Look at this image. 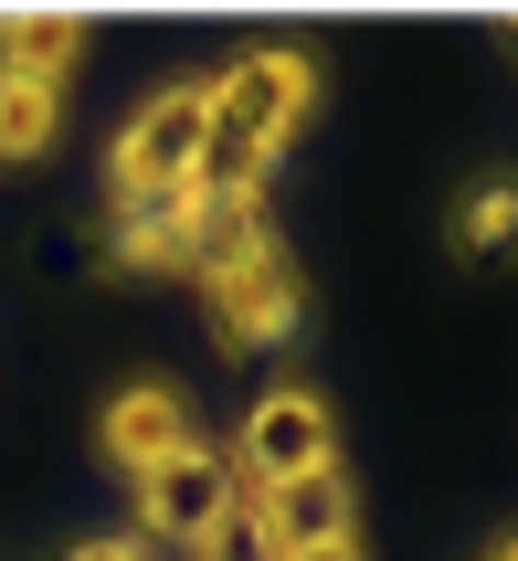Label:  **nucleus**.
Listing matches in <instances>:
<instances>
[{
	"instance_id": "10",
	"label": "nucleus",
	"mask_w": 518,
	"mask_h": 561,
	"mask_svg": "<svg viewBox=\"0 0 518 561\" xmlns=\"http://www.w3.org/2000/svg\"><path fill=\"white\" fill-rule=\"evenodd\" d=\"M456 254H476V265L518 254V170H487L456 191Z\"/></svg>"
},
{
	"instance_id": "14",
	"label": "nucleus",
	"mask_w": 518,
	"mask_h": 561,
	"mask_svg": "<svg viewBox=\"0 0 518 561\" xmlns=\"http://www.w3.org/2000/svg\"><path fill=\"white\" fill-rule=\"evenodd\" d=\"M286 561H360V540H318V551H286Z\"/></svg>"
},
{
	"instance_id": "12",
	"label": "nucleus",
	"mask_w": 518,
	"mask_h": 561,
	"mask_svg": "<svg viewBox=\"0 0 518 561\" xmlns=\"http://www.w3.org/2000/svg\"><path fill=\"white\" fill-rule=\"evenodd\" d=\"M202 561H275V530H265V499H254V488L222 508V530L202 540Z\"/></svg>"
},
{
	"instance_id": "5",
	"label": "nucleus",
	"mask_w": 518,
	"mask_h": 561,
	"mask_svg": "<svg viewBox=\"0 0 518 561\" xmlns=\"http://www.w3.org/2000/svg\"><path fill=\"white\" fill-rule=\"evenodd\" d=\"M202 318H212L222 350H275L307 329V286L297 265H286V244L254 254V265H222V276H202Z\"/></svg>"
},
{
	"instance_id": "7",
	"label": "nucleus",
	"mask_w": 518,
	"mask_h": 561,
	"mask_svg": "<svg viewBox=\"0 0 518 561\" xmlns=\"http://www.w3.org/2000/svg\"><path fill=\"white\" fill-rule=\"evenodd\" d=\"M265 530H275V561L318 551V540H360V499H349L338 467H318V477H297V488H265Z\"/></svg>"
},
{
	"instance_id": "4",
	"label": "nucleus",
	"mask_w": 518,
	"mask_h": 561,
	"mask_svg": "<svg viewBox=\"0 0 518 561\" xmlns=\"http://www.w3.org/2000/svg\"><path fill=\"white\" fill-rule=\"evenodd\" d=\"M244 499V477L222 445H181L159 477H138V540H170V551H202L222 530V508Z\"/></svg>"
},
{
	"instance_id": "6",
	"label": "nucleus",
	"mask_w": 518,
	"mask_h": 561,
	"mask_svg": "<svg viewBox=\"0 0 518 561\" xmlns=\"http://www.w3.org/2000/svg\"><path fill=\"white\" fill-rule=\"evenodd\" d=\"M181 445H202V435H191V403L170 392V381H127L117 403L95 413V456H106L127 488H138V477H159Z\"/></svg>"
},
{
	"instance_id": "15",
	"label": "nucleus",
	"mask_w": 518,
	"mask_h": 561,
	"mask_svg": "<svg viewBox=\"0 0 518 561\" xmlns=\"http://www.w3.org/2000/svg\"><path fill=\"white\" fill-rule=\"evenodd\" d=\"M487 561H518V530H508V540H497V551H487Z\"/></svg>"
},
{
	"instance_id": "9",
	"label": "nucleus",
	"mask_w": 518,
	"mask_h": 561,
	"mask_svg": "<svg viewBox=\"0 0 518 561\" xmlns=\"http://www.w3.org/2000/svg\"><path fill=\"white\" fill-rule=\"evenodd\" d=\"M127 276H191V202H149V213H117V244H106Z\"/></svg>"
},
{
	"instance_id": "2",
	"label": "nucleus",
	"mask_w": 518,
	"mask_h": 561,
	"mask_svg": "<svg viewBox=\"0 0 518 561\" xmlns=\"http://www.w3.org/2000/svg\"><path fill=\"white\" fill-rule=\"evenodd\" d=\"M202 149H212V95H202V75H181V85H159L149 106L117 127V149H106V191H117V213L170 202V191L202 170Z\"/></svg>"
},
{
	"instance_id": "3",
	"label": "nucleus",
	"mask_w": 518,
	"mask_h": 561,
	"mask_svg": "<svg viewBox=\"0 0 518 561\" xmlns=\"http://www.w3.org/2000/svg\"><path fill=\"white\" fill-rule=\"evenodd\" d=\"M338 467V413L307 392V381H275L265 403L244 413V435H233V477H244L254 499L265 488H297V477Z\"/></svg>"
},
{
	"instance_id": "8",
	"label": "nucleus",
	"mask_w": 518,
	"mask_h": 561,
	"mask_svg": "<svg viewBox=\"0 0 518 561\" xmlns=\"http://www.w3.org/2000/svg\"><path fill=\"white\" fill-rule=\"evenodd\" d=\"M74 64H85V22H74V11H11V22H0V85L64 95Z\"/></svg>"
},
{
	"instance_id": "11",
	"label": "nucleus",
	"mask_w": 518,
	"mask_h": 561,
	"mask_svg": "<svg viewBox=\"0 0 518 561\" xmlns=\"http://www.w3.org/2000/svg\"><path fill=\"white\" fill-rule=\"evenodd\" d=\"M54 138H64V95L0 85V159H54Z\"/></svg>"
},
{
	"instance_id": "1",
	"label": "nucleus",
	"mask_w": 518,
	"mask_h": 561,
	"mask_svg": "<svg viewBox=\"0 0 518 561\" xmlns=\"http://www.w3.org/2000/svg\"><path fill=\"white\" fill-rule=\"evenodd\" d=\"M202 95H212V138H233L254 159H286L307 138V117H318V54L307 43H244V54H222L202 75Z\"/></svg>"
},
{
	"instance_id": "13",
	"label": "nucleus",
	"mask_w": 518,
	"mask_h": 561,
	"mask_svg": "<svg viewBox=\"0 0 518 561\" xmlns=\"http://www.w3.org/2000/svg\"><path fill=\"white\" fill-rule=\"evenodd\" d=\"M64 561H149V540H74Z\"/></svg>"
}]
</instances>
